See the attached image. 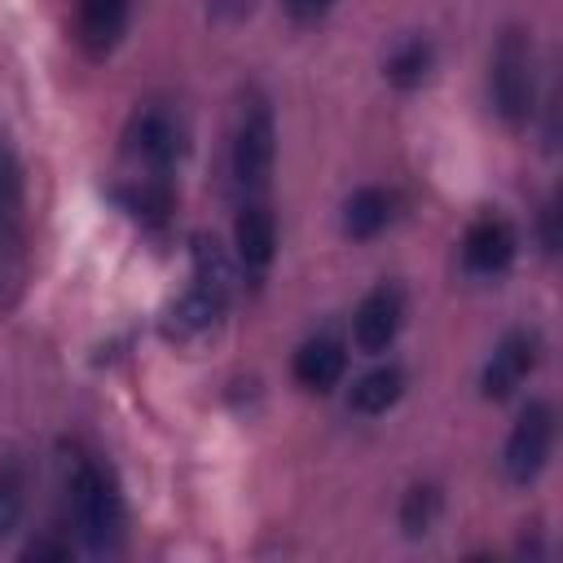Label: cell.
I'll use <instances>...</instances> for the list:
<instances>
[{
  "label": "cell",
  "instance_id": "cell-1",
  "mask_svg": "<svg viewBox=\"0 0 563 563\" xmlns=\"http://www.w3.org/2000/svg\"><path fill=\"white\" fill-rule=\"evenodd\" d=\"M189 286L185 295L163 312V334L172 343H202L207 334H216L229 295H233V264L224 260L216 238H194L189 246Z\"/></svg>",
  "mask_w": 563,
  "mask_h": 563
},
{
  "label": "cell",
  "instance_id": "cell-2",
  "mask_svg": "<svg viewBox=\"0 0 563 563\" xmlns=\"http://www.w3.org/2000/svg\"><path fill=\"white\" fill-rule=\"evenodd\" d=\"M70 506H75V528L92 554H110L123 537V497L114 475L97 457H75L70 462Z\"/></svg>",
  "mask_w": 563,
  "mask_h": 563
},
{
  "label": "cell",
  "instance_id": "cell-3",
  "mask_svg": "<svg viewBox=\"0 0 563 563\" xmlns=\"http://www.w3.org/2000/svg\"><path fill=\"white\" fill-rule=\"evenodd\" d=\"M537 62H532V35L523 26H506L497 48H493V66H488V92H493V110L510 123L523 128L537 101Z\"/></svg>",
  "mask_w": 563,
  "mask_h": 563
},
{
  "label": "cell",
  "instance_id": "cell-4",
  "mask_svg": "<svg viewBox=\"0 0 563 563\" xmlns=\"http://www.w3.org/2000/svg\"><path fill=\"white\" fill-rule=\"evenodd\" d=\"M123 154L141 163L145 172L167 176V167L185 154V119L167 101H145L128 114L123 128Z\"/></svg>",
  "mask_w": 563,
  "mask_h": 563
},
{
  "label": "cell",
  "instance_id": "cell-5",
  "mask_svg": "<svg viewBox=\"0 0 563 563\" xmlns=\"http://www.w3.org/2000/svg\"><path fill=\"white\" fill-rule=\"evenodd\" d=\"M554 449V405L550 400H528L506 435L501 449V471L510 484H532L541 475V466L550 462Z\"/></svg>",
  "mask_w": 563,
  "mask_h": 563
},
{
  "label": "cell",
  "instance_id": "cell-6",
  "mask_svg": "<svg viewBox=\"0 0 563 563\" xmlns=\"http://www.w3.org/2000/svg\"><path fill=\"white\" fill-rule=\"evenodd\" d=\"M273 158H277V132H273V114L264 101H246L242 114H238V128H233V154H229V167H233V180L255 194L268 185V172H273Z\"/></svg>",
  "mask_w": 563,
  "mask_h": 563
},
{
  "label": "cell",
  "instance_id": "cell-7",
  "mask_svg": "<svg viewBox=\"0 0 563 563\" xmlns=\"http://www.w3.org/2000/svg\"><path fill=\"white\" fill-rule=\"evenodd\" d=\"M400 321H405V295L396 282H378L361 303H356V317H352V339L361 352H387L400 334Z\"/></svg>",
  "mask_w": 563,
  "mask_h": 563
},
{
  "label": "cell",
  "instance_id": "cell-8",
  "mask_svg": "<svg viewBox=\"0 0 563 563\" xmlns=\"http://www.w3.org/2000/svg\"><path fill=\"white\" fill-rule=\"evenodd\" d=\"M515 246H519L515 224H510L506 216H493V211H488V216L471 220V229L462 233V264H466L471 273H479V277H497V273L510 268Z\"/></svg>",
  "mask_w": 563,
  "mask_h": 563
},
{
  "label": "cell",
  "instance_id": "cell-9",
  "mask_svg": "<svg viewBox=\"0 0 563 563\" xmlns=\"http://www.w3.org/2000/svg\"><path fill=\"white\" fill-rule=\"evenodd\" d=\"M537 356H541L537 334H532V330H510V334L493 347V356H488V365H484V374H479L484 396H488V400H506V396L532 374Z\"/></svg>",
  "mask_w": 563,
  "mask_h": 563
},
{
  "label": "cell",
  "instance_id": "cell-10",
  "mask_svg": "<svg viewBox=\"0 0 563 563\" xmlns=\"http://www.w3.org/2000/svg\"><path fill=\"white\" fill-rule=\"evenodd\" d=\"M128 13L132 0H79L75 4V40L88 57H106L114 53V44L128 31Z\"/></svg>",
  "mask_w": 563,
  "mask_h": 563
},
{
  "label": "cell",
  "instance_id": "cell-11",
  "mask_svg": "<svg viewBox=\"0 0 563 563\" xmlns=\"http://www.w3.org/2000/svg\"><path fill=\"white\" fill-rule=\"evenodd\" d=\"M233 242H238V260L246 264V273H264L273 264L277 251V220L264 202H242L238 224H233Z\"/></svg>",
  "mask_w": 563,
  "mask_h": 563
},
{
  "label": "cell",
  "instance_id": "cell-12",
  "mask_svg": "<svg viewBox=\"0 0 563 563\" xmlns=\"http://www.w3.org/2000/svg\"><path fill=\"white\" fill-rule=\"evenodd\" d=\"M343 369H347V352H343V343L330 339V334H317V339L299 343L295 365H290V374H295V383H299L303 391H330V387L343 378Z\"/></svg>",
  "mask_w": 563,
  "mask_h": 563
},
{
  "label": "cell",
  "instance_id": "cell-13",
  "mask_svg": "<svg viewBox=\"0 0 563 563\" xmlns=\"http://www.w3.org/2000/svg\"><path fill=\"white\" fill-rule=\"evenodd\" d=\"M22 242V167L13 145L0 136V273L4 255H13Z\"/></svg>",
  "mask_w": 563,
  "mask_h": 563
},
{
  "label": "cell",
  "instance_id": "cell-14",
  "mask_svg": "<svg viewBox=\"0 0 563 563\" xmlns=\"http://www.w3.org/2000/svg\"><path fill=\"white\" fill-rule=\"evenodd\" d=\"M391 211H396V198L387 189H378V185H365L343 202V233L356 238V242L378 238L391 224Z\"/></svg>",
  "mask_w": 563,
  "mask_h": 563
},
{
  "label": "cell",
  "instance_id": "cell-15",
  "mask_svg": "<svg viewBox=\"0 0 563 563\" xmlns=\"http://www.w3.org/2000/svg\"><path fill=\"white\" fill-rule=\"evenodd\" d=\"M400 391H405V369L400 365H374L369 374H361L352 383L347 405L356 413H365V418H378V413H387L400 400Z\"/></svg>",
  "mask_w": 563,
  "mask_h": 563
},
{
  "label": "cell",
  "instance_id": "cell-16",
  "mask_svg": "<svg viewBox=\"0 0 563 563\" xmlns=\"http://www.w3.org/2000/svg\"><path fill=\"white\" fill-rule=\"evenodd\" d=\"M119 202H123V211H128L132 220H141L145 229H163L167 216H172V185H167L158 172H150V176L132 180L128 189H119Z\"/></svg>",
  "mask_w": 563,
  "mask_h": 563
},
{
  "label": "cell",
  "instance_id": "cell-17",
  "mask_svg": "<svg viewBox=\"0 0 563 563\" xmlns=\"http://www.w3.org/2000/svg\"><path fill=\"white\" fill-rule=\"evenodd\" d=\"M431 66H435V48L422 35H413V40L396 44V53L387 57V79L396 88H418L431 75Z\"/></svg>",
  "mask_w": 563,
  "mask_h": 563
},
{
  "label": "cell",
  "instance_id": "cell-18",
  "mask_svg": "<svg viewBox=\"0 0 563 563\" xmlns=\"http://www.w3.org/2000/svg\"><path fill=\"white\" fill-rule=\"evenodd\" d=\"M435 515H440V488L435 484H413L400 501V528L409 537H422V532H431Z\"/></svg>",
  "mask_w": 563,
  "mask_h": 563
},
{
  "label": "cell",
  "instance_id": "cell-19",
  "mask_svg": "<svg viewBox=\"0 0 563 563\" xmlns=\"http://www.w3.org/2000/svg\"><path fill=\"white\" fill-rule=\"evenodd\" d=\"M18 515H22V475L9 466V471H0V537L13 532Z\"/></svg>",
  "mask_w": 563,
  "mask_h": 563
},
{
  "label": "cell",
  "instance_id": "cell-20",
  "mask_svg": "<svg viewBox=\"0 0 563 563\" xmlns=\"http://www.w3.org/2000/svg\"><path fill=\"white\" fill-rule=\"evenodd\" d=\"M282 9H286V18H290V22L308 26V22L325 18V13L334 9V0H282Z\"/></svg>",
  "mask_w": 563,
  "mask_h": 563
},
{
  "label": "cell",
  "instance_id": "cell-21",
  "mask_svg": "<svg viewBox=\"0 0 563 563\" xmlns=\"http://www.w3.org/2000/svg\"><path fill=\"white\" fill-rule=\"evenodd\" d=\"M554 220H559V207H554V198L541 207V246H545V255H554L559 251V233H554Z\"/></svg>",
  "mask_w": 563,
  "mask_h": 563
},
{
  "label": "cell",
  "instance_id": "cell-22",
  "mask_svg": "<svg viewBox=\"0 0 563 563\" xmlns=\"http://www.w3.org/2000/svg\"><path fill=\"white\" fill-rule=\"evenodd\" d=\"M66 554H70V545L66 541H48V537L26 545V559H66Z\"/></svg>",
  "mask_w": 563,
  "mask_h": 563
}]
</instances>
